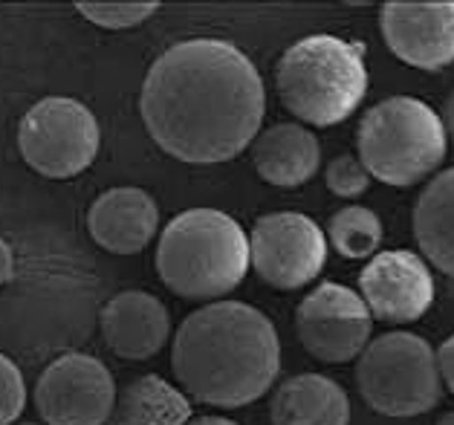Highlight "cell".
<instances>
[{
	"label": "cell",
	"mask_w": 454,
	"mask_h": 425,
	"mask_svg": "<svg viewBox=\"0 0 454 425\" xmlns=\"http://www.w3.org/2000/svg\"><path fill=\"white\" fill-rule=\"evenodd\" d=\"M114 399V376L87 353L59 356L35 382V405L47 425H105Z\"/></svg>",
	"instance_id": "30bf717a"
},
{
	"label": "cell",
	"mask_w": 454,
	"mask_h": 425,
	"mask_svg": "<svg viewBox=\"0 0 454 425\" xmlns=\"http://www.w3.org/2000/svg\"><path fill=\"white\" fill-rule=\"evenodd\" d=\"M98 122L90 107L67 96H47L32 105L18 125V148L32 171L50 180H70L87 171L98 153Z\"/></svg>",
	"instance_id": "52a82bcc"
},
{
	"label": "cell",
	"mask_w": 454,
	"mask_h": 425,
	"mask_svg": "<svg viewBox=\"0 0 454 425\" xmlns=\"http://www.w3.org/2000/svg\"><path fill=\"white\" fill-rule=\"evenodd\" d=\"M295 333L304 350L318 362L341 365L359 359V353L368 348L373 319L359 293L327 281L298 304Z\"/></svg>",
	"instance_id": "9c48e42d"
},
{
	"label": "cell",
	"mask_w": 454,
	"mask_h": 425,
	"mask_svg": "<svg viewBox=\"0 0 454 425\" xmlns=\"http://www.w3.org/2000/svg\"><path fill=\"white\" fill-rule=\"evenodd\" d=\"M321 148L316 133L298 122H284L261 130L252 145V165L263 183L278 188H298L318 171Z\"/></svg>",
	"instance_id": "9a60e30c"
},
{
	"label": "cell",
	"mask_w": 454,
	"mask_h": 425,
	"mask_svg": "<svg viewBox=\"0 0 454 425\" xmlns=\"http://www.w3.org/2000/svg\"><path fill=\"white\" fill-rule=\"evenodd\" d=\"M160 229L157 200L134 185L110 188L87 211V232L110 255H137Z\"/></svg>",
	"instance_id": "5bb4252c"
},
{
	"label": "cell",
	"mask_w": 454,
	"mask_h": 425,
	"mask_svg": "<svg viewBox=\"0 0 454 425\" xmlns=\"http://www.w3.org/2000/svg\"><path fill=\"white\" fill-rule=\"evenodd\" d=\"M27 405V382L20 367L0 353V425H12Z\"/></svg>",
	"instance_id": "7402d4cb"
},
{
	"label": "cell",
	"mask_w": 454,
	"mask_h": 425,
	"mask_svg": "<svg viewBox=\"0 0 454 425\" xmlns=\"http://www.w3.org/2000/svg\"><path fill=\"white\" fill-rule=\"evenodd\" d=\"M275 87L281 105L304 125H339L353 116L368 93L362 43L339 35L295 41L275 67Z\"/></svg>",
	"instance_id": "277c9868"
},
{
	"label": "cell",
	"mask_w": 454,
	"mask_h": 425,
	"mask_svg": "<svg viewBox=\"0 0 454 425\" xmlns=\"http://www.w3.org/2000/svg\"><path fill=\"white\" fill-rule=\"evenodd\" d=\"M171 371L188 397L215 408L261 399L281 371V342L272 321L243 301H215L174 333Z\"/></svg>",
	"instance_id": "7a4b0ae2"
},
{
	"label": "cell",
	"mask_w": 454,
	"mask_h": 425,
	"mask_svg": "<svg viewBox=\"0 0 454 425\" xmlns=\"http://www.w3.org/2000/svg\"><path fill=\"white\" fill-rule=\"evenodd\" d=\"M325 238L348 261L373 258L382 246V220L364 206H345L330 217Z\"/></svg>",
	"instance_id": "d6986e66"
},
{
	"label": "cell",
	"mask_w": 454,
	"mask_h": 425,
	"mask_svg": "<svg viewBox=\"0 0 454 425\" xmlns=\"http://www.w3.org/2000/svg\"><path fill=\"white\" fill-rule=\"evenodd\" d=\"M75 9L90 20L96 27H105V29H130V27H139L157 12L160 4H75Z\"/></svg>",
	"instance_id": "ffe728a7"
},
{
	"label": "cell",
	"mask_w": 454,
	"mask_h": 425,
	"mask_svg": "<svg viewBox=\"0 0 454 425\" xmlns=\"http://www.w3.org/2000/svg\"><path fill=\"white\" fill-rule=\"evenodd\" d=\"M437 371H440V382L454 394V333L437 350Z\"/></svg>",
	"instance_id": "603a6c76"
},
{
	"label": "cell",
	"mask_w": 454,
	"mask_h": 425,
	"mask_svg": "<svg viewBox=\"0 0 454 425\" xmlns=\"http://www.w3.org/2000/svg\"><path fill=\"white\" fill-rule=\"evenodd\" d=\"M272 425H350L345 388L321 374H298L275 388Z\"/></svg>",
	"instance_id": "2e32d148"
},
{
	"label": "cell",
	"mask_w": 454,
	"mask_h": 425,
	"mask_svg": "<svg viewBox=\"0 0 454 425\" xmlns=\"http://www.w3.org/2000/svg\"><path fill=\"white\" fill-rule=\"evenodd\" d=\"M325 183L327 188L341 200H356L368 192L371 185V174L364 171V165L359 162V156L353 153H341L333 162L327 165L325 171Z\"/></svg>",
	"instance_id": "44dd1931"
},
{
	"label": "cell",
	"mask_w": 454,
	"mask_h": 425,
	"mask_svg": "<svg viewBox=\"0 0 454 425\" xmlns=\"http://www.w3.org/2000/svg\"><path fill=\"white\" fill-rule=\"evenodd\" d=\"M102 335L107 348L121 359L142 362L157 356L171 333V319L165 304L142 289H125L102 307Z\"/></svg>",
	"instance_id": "4fadbf2b"
},
{
	"label": "cell",
	"mask_w": 454,
	"mask_h": 425,
	"mask_svg": "<svg viewBox=\"0 0 454 425\" xmlns=\"http://www.w3.org/2000/svg\"><path fill=\"white\" fill-rule=\"evenodd\" d=\"M20 425H38V422H20Z\"/></svg>",
	"instance_id": "83f0119b"
},
{
	"label": "cell",
	"mask_w": 454,
	"mask_h": 425,
	"mask_svg": "<svg viewBox=\"0 0 454 425\" xmlns=\"http://www.w3.org/2000/svg\"><path fill=\"white\" fill-rule=\"evenodd\" d=\"M356 148L371 180L408 188L440 168L449 137L440 114L423 98L391 96L362 116Z\"/></svg>",
	"instance_id": "5b68a950"
},
{
	"label": "cell",
	"mask_w": 454,
	"mask_h": 425,
	"mask_svg": "<svg viewBox=\"0 0 454 425\" xmlns=\"http://www.w3.org/2000/svg\"><path fill=\"white\" fill-rule=\"evenodd\" d=\"M442 128H446V137L454 142V93L446 98V107H442Z\"/></svg>",
	"instance_id": "d4e9b609"
},
{
	"label": "cell",
	"mask_w": 454,
	"mask_h": 425,
	"mask_svg": "<svg viewBox=\"0 0 454 425\" xmlns=\"http://www.w3.org/2000/svg\"><path fill=\"white\" fill-rule=\"evenodd\" d=\"M437 425H454V411H449V413H442V417L437 420Z\"/></svg>",
	"instance_id": "4316f807"
},
{
	"label": "cell",
	"mask_w": 454,
	"mask_h": 425,
	"mask_svg": "<svg viewBox=\"0 0 454 425\" xmlns=\"http://www.w3.org/2000/svg\"><path fill=\"white\" fill-rule=\"evenodd\" d=\"M359 298L376 321L411 324L423 319L434 304V278L423 255L385 249L376 252L362 270Z\"/></svg>",
	"instance_id": "8fae6325"
},
{
	"label": "cell",
	"mask_w": 454,
	"mask_h": 425,
	"mask_svg": "<svg viewBox=\"0 0 454 425\" xmlns=\"http://www.w3.org/2000/svg\"><path fill=\"white\" fill-rule=\"evenodd\" d=\"M157 272L162 284L188 301L229 295L249 272V238L217 209H188L160 234Z\"/></svg>",
	"instance_id": "3957f363"
},
{
	"label": "cell",
	"mask_w": 454,
	"mask_h": 425,
	"mask_svg": "<svg viewBox=\"0 0 454 425\" xmlns=\"http://www.w3.org/2000/svg\"><path fill=\"white\" fill-rule=\"evenodd\" d=\"M414 238L423 261L454 278V168L440 171L414 206Z\"/></svg>",
	"instance_id": "e0dca14e"
},
{
	"label": "cell",
	"mask_w": 454,
	"mask_h": 425,
	"mask_svg": "<svg viewBox=\"0 0 454 425\" xmlns=\"http://www.w3.org/2000/svg\"><path fill=\"white\" fill-rule=\"evenodd\" d=\"M192 405L160 376H139L116 390L110 425H185Z\"/></svg>",
	"instance_id": "ac0fdd59"
},
{
	"label": "cell",
	"mask_w": 454,
	"mask_h": 425,
	"mask_svg": "<svg viewBox=\"0 0 454 425\" xmlns=\"http://www.w3.org/2000/svg\"><path fill=\"white\" fill-rule=\"evenodd\" d=\"M142 122L180 162L235 160L261 133L267 91L258 67L235 43L188 38L168 47L142 82Z\"/></svg>",
	"instance_id": "6da1fadb"
},
{
	"label": "cell",
	"mask_w": 454,
	"mask_h": 425,
	"mask_svg": "<svg viewBox=\"0 0 454 425\" xmlns=\"http://www.w3.org/2000/svg\"><path fill=\"white\" fill-rule=\"evenodd\" d=\"M15 272V255L9 249V243L0 238V287H4Z\"/></svg>",
	"instance_id": "cb8c5ba5"
},
{
	"label": "cell",
	"mask_w": 454,
	"mask_h": 425,
	"mask_svg": "<svg viewBox=\"0 0 454 425\" xmlns=\"http://www.w3.org/2000/svg\"><path fill=\"white\" fill-rule=\"evenodd\" d=\"M185 425H238V422L226 417H197V420H188Z\"/></svg>",
	"instance_id": "484cf974"
},
{
	"label": "cell",
	"mask_w": 454,
	"mask_h": 425,
	"mask_svg": "<svg viewBox=\"0 0 454 425\" xmlns=\"http://www.w3.org/2000/svg\"><path fill=\"white\" fill-rule=\"evenodd\" d=\"M380 29L396 59L414 70H442L454 64V0L451 4H385Z\"/></svg>",
	"instance_id": "7c38bea8"
},
{
	"label": "cell",
	"mask_w": 454,
	"mask_h": 425,
	"mask_svg": "<svg viewBox=\"0 0 454 425\" xmlns=\"http://www.w3.org/2000/svg\"><path fill=\"white\" fill-rule=\"evenodd\" d=\"M249 264L275 289H301L327 264V238L301 211H272L254 220Z\"/></svg>",
	"instance_id": "ba28073f"
},
{
	"label": "cell",
	"mask_w": 454,
	"mask_h": 425,
	"mask_svg": "<svg viewBox=\"0 0 454 425\" xmlns=\"http://www.w3.org/2000/svg\"><path fill=\"white\" fill-rule=\"evenodd\" d=\"M356 388L382 417H417L440 402L442 382L434 348L417 333L376 335L356 362Z\"/></svg>",
	"instance_id": "8992f818"
}]
</instances>
